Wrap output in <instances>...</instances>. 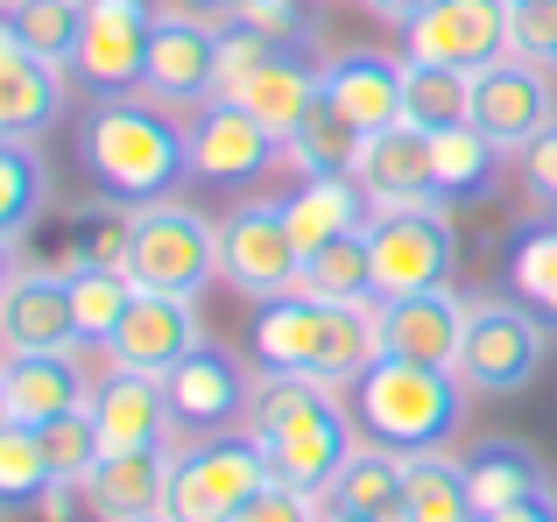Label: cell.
<instances>
[{"label":"cell","mask_w":557,"mask_h":522,"mask_svg":"<svg viewBox=\"0 0 557 522\" xmlns=\"http://www.w3.org/2000/svg\"><path fill=\"white\" fill-rule=\"evenodd\" d=\"M99 424V452H149V445L177 438V417H170V388L163 374H135V368H107L85 396Z\"/></svg>","instance_id":"cell-14"},{"label":"cell","mask_w":557,"mask_h":522,"mask_svg":"<svg viewBox=\"0 0 557 522\" xmlns=\"http://www.w3.org/2000/svg\"><path fill=\"white\" fill-rule=\"evenodd\" d=\"M466 339V297L459 289H417V297H381V360H423V368H459Z\"/></svg>","instance_id":"cell-16"},{"label":"cell","mask_w":557,"mask_h":522,"mask_svg":"<svg viewBox=\"0 0 557 522\" xmlns=\"http://www.w3.org/2000/svg\"><path fill=\"white\" fill-rule=\"evenodd\" d=\"M275 149H283V141L226 92L205 99V107L190 113V127H184L190 177H205V184H255L261 170L275 163Z\"/></svg>","instance_id":"cell-11"},{"label":"cell","mask_w":557,"mask_h":522,"mask_svg":"<svg viewBox=\"0 0 557 522\" xmlns=\"http://www.w3.org/2000/svg\"><path fill=\"white\" fill-rule=\"evenodd\" d=\"M318 85H325V107L339 113L354 135H381V127L403 121L409 64L388 57V50H325L318 57Z\"/></svg>","instance_id":"cell-12"},{"label":"cell","mask_w":557,"mask_h":522,"mask_svg":"<svg viewBox=\"0 0 557 522\" xmlns=\"http://www.w3.org/2000/svg\"><path fill=\"white\" fill-rule=\"evenodd\" d=\"M135 289H163V297H205L219 283V226L205 212L156 198L135 212V248H127Z\"/></svg>","instance_id":"cell-4"},{"label":"cell","mask_w":557,"mask_h":522,"mask_svg":"<svg viewBox=\"0 0 557 522\" xmlns=\"http://www.w3.org/2000/svg\"><path fill=\"white\" fill-rule=\"evenodd\" d=\"M550 121H557V92H550L544 64H530V57H502V64L473 71V127L502 156H522Z\"/></svg>","instance_id":"cell-10"},{"label":"cell","mask_w":557,"mask_h":522,"mask_svg":"<svg viewBox=\"0 0 557 522\" xmlns=\"http://www.w3.org/2000/svg\"><path fill=\"white\" fill-rule=\"evenodd\" d=\"M550 487V467H544V452L536 445H522V438H480L473 452H466V501H473V515H502V509H516V501H530V495H544Z\"/></svg>","instance_id":"cell-23"},{"label":"cell","mask_w":557,"mask_h":522,"mask_svg":"<svg viewBox=\"0 0 557 522\" xmlns=\"http://www.w3.org/2000/svg\"><path fill=\"white\" fill-rule=\"evenodd\" d=\"M247 346H255V360L275 368V374H311L318 346H325V303H311L304 289L269 297L255 311V325H247Z\"/></svg>","instance_id":"cell-26"},{"label":"cell","mask_w":557,"mask_h":522,"mask_svg":"<svg viewBox=\"0 0 557 522\" xmlns=\"http://www.w3.org/2000/svg\"><path fill=\"white\" fill-rule=\"evenodd\" d=\"M502 57H508V0H431L417 22H403V64L473 78Z\"/></svg>","instance_id":"cell-7"},{"label":"cell","mask_w":557,"mask_h":522,"mask_svg":"<svg viewBox=\"0 0 557 522\" xmlns=\"http://www.w3.org/2000/svg\"><path fill=\"white\" fill-rule=\"evenodd\" d=\"M466 396L473 388L451 368H423V360H374L354 382V417L374 445L388 452H437L459 431Z\"/></svg>","instance_id":"cell-2"},{"label":"cell","mask_w":557,"mask_h":522,"mask_svg":"<svg viewBox=\"0 0 557 522\" xmlns=\"http://www.w3.org/2000/svg\"><path fill=\"white\" fill-rule=\"evenodd\" d=\"M480 522H557V495L544 487V495L516 501V509H502V515H480Z\"/></svg>","instance_id":"cell-48"},{"label":"cell","mask_w":557,"mask_h":522,"mask_svg":"<svg viewBox=\"0 0 557 522\" xmlns=\"http://www.w3.org/2000/svg\"><path fill=\"white\" fill-rule=\"evenodd\" d=\"M135 92H149L156 107H170V113L219 99V22L212 14H190V8L156 14V36H149V57H141Z\"/></svg>","instance_id":"cell-8"},{"label":"cell","mask_w":557,"mask_h":522,"mask_svg":"<svg viewBox=\"0 0 557 522\" xmlns=\"http://www.w3.org/2000/svg\"><path fill=\"white\" fill-rule=\"evenodd\" d=\"M368 8L381 14V22H395V28H403V22H417V14L431 8V0H368Z\"/></svg>","instance_id":"cell-49"},{"label":"cell","mask_w":557,"mask_h":522,"mask_svg":"<svg viewBox=\"0 0 557 522\" xmlns=\"http://www.w3.org/2000/svg\"><path fill=\"white\" fill-rule=\"evenodd\" d=\"M304 275V254L289 240V220L283 206L255 198V206H233L219 220V283L240 289V297L269 303V297H289Z\"/></svg>","instance_id":"cell-6"},{"label":"cell","mask_w":557,"mask_h":522,"mask_svg":"<svg viewBox=\"0 0 557 522\" xmlns=\"http://www.w3.org/2000/svg\"><path fill=\"white\" fill-rule=\"evenodd\" d=\"M71 248H78L85 269H121V275H127V248H135V206H113V198L85 206Z\"/></svg>","instance_id":"cell-40"},{"label":"cell","mask_w":557,"mask_h":522,"mask_svg":"<svg viewBox=\"0 0 557 522\" xmlns=\"http://www.w3.org/2000/svg\"><path fill=\"white\" fill-rule=\"evenodd\" d=\"M508 289L557 332V212L522 220L508 234Z\"/></svg>","instance_id":"cell-32"},{"label":"cell","mask_w":557,"mask_h":522,"mask_svg":"<svg viewBox=\"0 0 557 522\" xmlns=\"http://www.w3.org/2000/svg\"><path fill=\"white\" fill-rule=\"evenodd\" d=\"M219 8H226V14H233V0H198V14H219Z\"/></svg>","instance_id":"cell-53"},{"label":"cell","mask_w":557,"mask_h":522,"mask_svg":"<svg viewBox=\"0 0 557 522\" xmlns=\"http://www.w3.org/2000/svg\"><path fill=\"white\" fill-rule=\"evenodd\" d=\"M42 459H50L57 481L85 487V473L107 459V452H99V424H92V410H71V417H57V424H42Z\"/></svg>","instance_id":"cell-41"},{"label":"cell","mask_w":557,"mask_h":522,"mask_svg":"<svg viewBox=\"0 0 557 522\" xmlns=\"http://www.w3.org/2000/svg\"><path fill=\"white\" fill-rule=\"evenodd\" d=\"M381 360V303H325V346H318V382L354 388Z\"/></svg>","instance_id":"cell-30"},{"label":"cell","mask_w":557,"mask_h":522,"mask_svg":"<svg viewBox=\"0 0 557 522\" xmlns=\"http://www.w3.org/2000/svg\"><path fill=\"white\" fill-rule=\"evenodd\" d=\"M205 346V318L198 297H163V289H135L121 332H113L107 360L113 368H135V374H170L177 360H190Z\"/></svg>","instance_id":"cell-13"},{"label":"cell","mask_w":557,"mask_h":522,"mask_svg":"<svg viewBox=\"0 0 557 522\" xmlns=\"http://www.w3.org/2000/svg\"><path fill=\"white\" fill-rule=\"evenodd\" d=\"M156 14H163L156 0H85L71 78L92 85V92H135L141 57H149V36H156Z\"/></svg>","instance_id":"cell-9"},{"label":"cell","mask_w":557,"mask_h":522,"mask_svg":"<svg viewBox=\"0 0 557 522\" xmlns=\"http://www.w3.org/2000/svg\"><path fill=\"white\" fill-rule=\"evenodd\" d=\"M403 522H480L466 501V459L437 452H403Z\"/></svg>","instance_id":"cell-28"},{"label":"cell","mask_w":557,"mask_h":522,"mask_svg":"<svg viewBox=\"0 0 557 522\" xmlns=\"http://www.w3.org/2000/svg\"><path fill=\"white\" fill-rule=\"evenodd\" d=\"M50 206V163H42L36 141H0V240L22 248L28 226Z\"/></svg>","instance_id":"cell-33"},{"label":"cell","mask_w":557,"mask_h":522,"mask_svg":"<svg viewBox=\"0 0 557 522\" xmlns=\"http://www.w3.org/2000/svg\"><path fill=\"white\" fill-rule=\"evenodd\" d=\"M233 522H318V501L297 495V487H283V481H269L247 509H233Z\"/></svg>","instance_id":"cell-45"},{"label":"cell","mask_w":557,"mask_h":522,"mask_svg":"<svg viewBox=\"0 0 557 522\" xmlns=\"http://www.w3.org/2000/svg\"><path fill=\"white\" fill-rule=\"evenodd\" d=\"M354 156H360V135L325 107V99H318L311 121L289 135V163H297L304 177H339V170H354Z\"/></svg>","instance_id":"cell-39"},{"label":"cell","mask_w":557,"mask_h":522,"mask_svg":"<svg viewBox=\"0 0 557 522\" xmlns=\"http://www.w3.org/2000/svg\"><path fill=\"white\" fill-rule=\"evenodd\" d=\"M71 346H78V325H71L64 269H14L0 289V360L71 353Z\"/></svg>","instance_id":"cell-15"},{"label":"cell","mask_w":557,"mask_h":522,"mask_svg":"<svg viewBox=\"0 0 557 522\" xmlns=\"http://www.w3.org/2000/svg\"><path fill=\"white\" fill-rule=\"evenodd\" d=\"M332 509H360V515H381V522H403V452L388 445H354L339 467V481L325 487Z\"/></svg>","instance_id":"cell-31"},{"label":"cell","mask_w":557,"mask_h":522,"mask_svg":"<svg viewBox=\"0 0 557 522\" xmlns=\"http://www.w3.org/2000/svg\"><path fill=\"white\" fill-rule=\"evenodd\" d=\"M269 57H275V42H269V36H255V28L226 22V28H219V92H233L240 78H255Z\"/></svg>","instance_id":"cell-43"},{"label":"cell","mask_w":557,"mask_h":522,"mask_svg":"<svg viewBox=\"0 0 557 522\" xmlns=\"http://www.w3.org/2000/svg\"><path fill=\"white\" fill-rule=\"evenodd\" d=\"M332 417H346L332 382H318V374H275V368L255 374V396H247V431H255L261 445L297 438V431L332 424Z\"/></svg>","instance_id":"cell-24"},{"label":"cell","mask_w":557,"mask_h":522,"mask_svg":"<svg viewBox=\"0 0 557 522\" xmlns=\"http://www.w3.org/2000/svg\"><path fill=\"white\" fill-rule=\"evenodd\" d=\"M0 374H8V417L14 424H57V417L85 410V396H92V382H85L78 368V346L71 353H22V360H0Z\"/></svg>","instance_id":"cell-22"},{"label":"cell","mask_w":557,"mask_h":522,"mask_svg":"<svg viewBox=\"0 0 557 522\" xmlns=\"http://www.w3.org/2000/svg\"><path fill=\"white\" fill-rule=\"evenodd\" d=\"M8 28L22 36V50L50 71H71L78 57V22H85V0H0Z\"/></svg>","instance_id":"cell-35"},{"label":"cell","mask_w":557,"mask_h":522,"mask_svg":"<svg viewBox=\"0 0 557 522\" xmlns=\"http://www.w3.org/2000/svg\"><path fill=\"white\" fill-rule=\"evenodd\" d=\"M297 289L311 303H381L374 297V248H368V234H346V240H332V248H318L311 261H304Z\"/></svg>","instance_id":"cell-34"},{"label":"cell","mask_w":557,"mask_h":522,"mask_svg":"<svg viewBox=\"0 0 557 522\" xmlns=\"http://www.w3.org/2000/svg\"><path fill=\"white\" fill-rule=\"evenodd\" d=\"M170 473H177V445H149V452H107L85 473V509L92 522H149L163 515Z\"/></svg>","instance_id":"cell-18"},{"label":"cell","mask_w":557,"mask_h":522,"mask_svg":"<svg viewBox=\"0 0 557 522\" xmlns=\"http://www.w3.org/2000/svg\"><path fill=\"white\" fill-rule=\"evenodd\" d=\"M163 522H226L205 501V487L184 473V452H177V473H170V495H163Z\"/></svg>","instance_id":"cell-47"},{"label":"cell","mask_w":557,"mask_h":522,"mask_svg":"<svg viewBox=\"0 0 557 522\" xmlns=\"http://www.w3.org/2000/svg\"><path fill=\"white\" fill-rule=\"evenodd\" d=\"M64 121V71L22 57L14 71H0V141H36Z\"/></svg>","instance_id":"cell-29"},{"label":"cell","mask_w":557,"mask_h":522,"mask_svg":"<svg viewBox=\"0 0 557 522\" xmlns=\"http://www.w3.org/2000/svg\"><path fill=\"white\" fill-rule=\"evenodd\" d=\"M368 248H374V297H417V289H445L451 283V220L437 198L423 206H381L368 220Z\"/></svg>","instance_id":"cell-5"},{"label":"cell","mask_w":557,"mask_h":522,"mask_svg":"<svg viewBox=\"0 0 557 522\" xmlns=\"http://www.w3.org/2000/svg\"><path fill=\"white\" fill-rule=\"evenodd\" d=\"M149 522H163V515H149Z\"/></svg>","instance_id":"cell-55"},{"label":"cell","mask_w":557,"mask_h":522,"mask_svg":"<svg viewBox=\"0 0 557 522\" xmlns=\"http://www.w3.org/2000/svg\"><path fill=\"white\" fill-rule=\"evenodd\" d=\"M354 184L381 206H423L431 198V135L409 121L381 127V135H360V156H354Z\"/></svg>","instance_id":"cell-19"},{"label":"cell","mask_w":557,"mask_h":522,"mask_svg":"<svg viewBox=\"0 0 557 522\" xmlns=\"http://www.w3.org/2000/svg\"><path fill=\"white\" fill-rule=\"evenodd\" d=\"M508 57L557 71V0H508Z\"/></svg>","instance_id":"cell-42"},{"label":"cell","mask_w":557,"mask_h":522,"mask_svg":"<svg viewBox=\"0 0 557 522\" xmlns=\"http://www.w3.org/2000/svg\"><path fill=\"white\" fill-rule=\"evenodd\" d=\"M516 163H522V184H530V191L557 212V121H550V127H544V135H536L522 156H516Z\"/></svg>","instance_id":"cell-46"},{"label":"cell","mask_w":557,"mask_h":522,"mask_svg":"<svg viewBox=\"0 0 557 522\" xmlns=\"http://www.w3.org/2000/svg\"><path fill=\"white\" fill-rule=\"evenodd\" d=\"M502 163H508V156L494 149L473 121L445 127V135H431V198H437V206H473V198L494 191Z\"/></svg>","instance_id":"cell-27"},{"label":"cell","mask_w":557,"mask_h":522,"mask_svg":"<svg viewBox=\"0 0 557 522\" xmlns=\"http://www.w3.org/2000/svg\"><path fill=\"white\" fill-rule=\"evenodd\" d=\"M550 360V325L522 297H466V339H459V382L473 396H522Z\"/></svg>","instance_id":"cell-3"},{"label":"cell","mask_w":557,"mask_h":522,"mask_svg":"<svg viewBox=\"0 0 557 522\" xmlns=\"http://www.w3.org/2000/svg\"><path fill=\"white\" fill-rule=\"evenodd\" d=\"M78 170L92 177L99 198L113 206H156L190 177L184 127L170 107H156L149 92H99L92 113L78 121Z\"/></svg>","instance_id":"cell-1"},{"label":"cell","mask_w":557,"mask_h":522,"mask_svg":"<svg viewBox=\"0 0 557 522\" xmlns=\"http://www.w3.org/2000/svg\"><path fill=\"white\" fill-rule=\"evenodd\" d=\"M64 289H71V325H78V346L107 353L113 332H121V318H127V303H135V275H121V269H78V275H64Z\"/></svg>","instance_id":"cell-36"},{"label":"cell","mask_w":557,"mask_h":522,"mask_svg":"<svg viewBox=\"0 0 557 522\" xmlns=\"http://www.w3.org/2000/svg\"><path fill=\"white\" fill-rule=\"evenodd\" d=\"M0 424H14V417H8V374H0Z\"/></svg>","instance_id":"cell-54"},{"label":"cell","mask_w":557,"mask_h":522,"mask_svg":"<svg viewBox=\"0 0 557 522\" xmlns=\"http://www.w3.org/2000/svg\"><path fill=\"white\" fill-rule=\"evenodd\" d=\"M50 459H42V431L36 424H0V515L14 509H42L50 495Z\"/></svg>","instance_id":"cell-38"},{"label":"cell","mask_w":557,"mask_h":522,"mask_svg":"<svg viewBox=\"0 0 557 522\" xmlns=\"http://www.w3.org/2000/svg\"><path fill=\"white\" fill-rule=\"evenodd\" d=\"M318 522H381V515H360V509H332V501H318Z\"/></svg>","instance_id":"cell-51"},{"label":"cell","mask_w":557,"mask_h":522,"mask_svg":"<svg viewBox=\"0 0 557 522\" xmlns=\"http://www.w3.org/2000/svg\"><path fill=\"white\" fill-rule=\"evenodd\" d=\"M226 99H240V107L255 113V121H261V127H269V135L289 149V135H297V127L311 121V107L325 99V85H318V64H297L289 50H275L269 64H261L255 78H240Z\"/></svg>","instance_id":"cell-25"},{"label":"cell","mask_w":557,"mask_h":522,"mask_svg":"<svg viewBox=\"0 0 557 522\" xmlns=\"http://www.w3.org/2000/svg\"><path fill=\"white\" fill-rule=\"evenodd\" d=\"M184 473L205 487V501H212L226 522H233V509H247V501L275 481V467H269V452H261L255 431H212V438H198L184 452Z\"/></svg>","instance_id":"cell-21"},{"label":"cell","mask_w":557,"mask_h":522,"mask_svg":"<svg viewBox=\"0 0 557 522\" xmlns=\"http://www.w3.org/2000/svg\"><path fill=\"white\" fill-rule=\"evenodd\" d=\"M170 388V417H177L184 431H198V438H212V431H226L233 417L247 410V396H255V382H247V368L226 353V346H198L190 360L163 374Z\"/></svg>","instance_id":"cell-17"},{"label":"cell","mask_w":557,"mask_h":522,"mask_svg":"<svg viewBox=\"0 0 557 522\" xmlns=\"http://www.w3.org/2000/svg\"><path fill=\"white\" fill-rule=\"evenodd\" d=\"M403 121H409V127H423V135L466 127V121H473V78H466V71L409 64V85H403Z\"/></svg>","instance_id":"cell-37"},{"label":"cell","mask_w":557,"mask_h":522,"mask_svg":"<svg viewBox=\"0 0 557 522\" xmlns=\"http://www.w3.org/2000/svg\"><path fill=\"white\" fill-rule=\"evenodd\" d=\"M22 36H14V28H8V14H0V71H14V64H22Z\"/></svg>","instance_id":"cell-50"},{"label":"cell","mask_w":557,"mask_h":522,"mask_svg":"<svg viewBox=\"0 0 557 522\" xmlns=\"http://www.w3.org/2000/svg\"><path fill=\"white\" fill-rule=\"evenodd\" d=\"M22 269V261H14V240H0V289H8V275Z\"/></svg>","instance_id":"cell-52"},{"label":"cell","mask_w":557,"mask_h":522,"mask_svg":"<svg viewBox=\"0 0 557 522\" xmlns=\"http://www.w3.org/2000/svg\"><path fill=\"white\" fill-rule=\"evenodd\" d=\"M283 220H289V240H297V254L311 261L318 248H332V240L368 234L374 198L354 184V170H339V177H297V191L283 198Z\"/></svg>","instance_id":"cell-20"},{"label":"cell","mask_w":557,"mask_h":522,"mask_svg":"<svg viewBox=\"0 0 557 522\" xmlns=\"http://www.w3.org/2000/svg\"><path fill=\"white\" fill-rule=\"evenodd\" d=\"M233 22H240V28H255V36H269L275 50H283V42H297L304 28H311L297 0H233Z\"/></svg>","instance_id":"cell-44"}]
</instances>
